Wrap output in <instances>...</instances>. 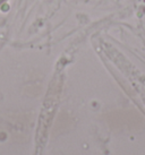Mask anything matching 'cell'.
<instances>
[{
	"instance_id": "obj_1",
	"label": "cell",
	"mask_w": 145,
	"mask_h": 155,
	"mask_svg": "<svg viewBox=\"0 0 145 155\" xmlns=\"http://www.w3.org/2000/svg\"><path fill=\"white\" fill-rule=\"evenodd\" d=\"M5 1H6V0H0V5H2L5 2Z\"/></svg>"
}]
</instances>
